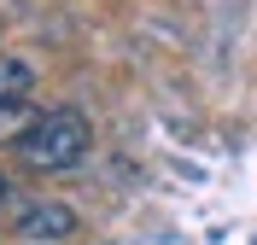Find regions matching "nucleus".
Segmentation results:
<instances>
[{
  "label": "nucleus",
  "instance_id": "f257e3e1",
  "mask_svg": "<svg viewBox=\"0 0 257 245\" xmlns=\"http://www.w3.org/2000/svg\"><path fill=\"white\" fill-rule=\"evenodd\" d=\"M88 146H94V129H88V117L70 111V105L30 117V123L12 134V158L24 163V169H41V175L76 169V163L88 158Z\"/></svg>",
  "mask_w": 257,
  "mask_h": 245
},
{
  "label": "nucleus",
  "instance_id": "f03ea898",
  "mask_svg": "<svg viewBox=\"0 0 257 245\" xmlns=\"http://www.w3.org/2000/svg\"><path fill=\"white\" fill-rule=\"evenodd\" d=\"M76 228H82V216L70 210V204H59V198H35V204H24V210H18V233H24V239L59 245V239H70Z\"/></svg>",
  "mask_w": 257,
  "mask_h": 245
},
{
  "label": "nucleus",
  "instance_id": "7ed1b4c3",
  "mask_svg": "<svg viewBox=\"0 0 257 245\" xmlns=\"http://www.w3.org/2000/svg\"><path fill=\"white\" fill-rule=\"evenodd\" d=\"M35 88V70L12 53H0V105H24V94Z\"/></svg>",
  "mask_w": 257,
  "mask_h": 245
},
{
  "label": "nucleus",
  "instance_id": "20e7f679",
  "mask_svg": "<svg viewBox=\"0 0 257 245\" xmlns=\"http://www.w3.org/2000/svg\"><path fill=\"white\" fill-rule=\"evenodd\" d=\"M0 204H6V175H0Z\"/></svg>",
  "mask_w": 257,
  "mask_h": 245
}]
</instances>
